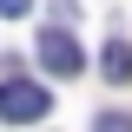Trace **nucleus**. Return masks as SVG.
<instances>
[{
	"mask_svg": "<svg viewBox=\"0 0 132 132\" xmlns=\"http://www.w3.org/2000/svg\"><path fill=\"white\" fill-rule=\"evenodd\" d=\"M99 73H106V86H132V40H126V33H119V40H106Z\"/></svg>",
	"mask_w": 132,
	"mask_h": 132,
	"instance_id": "obj_3",
	"label": "nucleus"
},
{
	"mask_svg": "<svg viewBox=\"0 0 132 132\" xmlns=\"http://www.w3.org/2000/svg\"><path fill=\"white\" fill-rule=\"evenodd\" d=\"M33 46H40V66H46L53 79H79V73H86V46H79L66 27H40Z\"/></svg>",
	"mask_w": 132,
	"mask_h": 132,
	"instance_id": "obj_1",
	"label": "nucleus"
},
{
	"mask_svg": "<svg viewBox=\"0 0 132 132\" xmlns=\"http://www.w3.org/2000/svg\"><path fill=\"white\" fill-rule=\"evenodd\" d=\"M46 112H53L46 86H33V79H7L0 86V119L7 126H27V119H46Z\"/></svg>",
	"mask_w": 132,
	"mask_h": 132,
	"instance_id": "obj_2",
	"label": "nucleus"
},
{
	"mask_svg": "<svg viewBox=\"0 0 132 132\" xmlns=\"http://www.w3.org/2000/svg\"><path fill=\"white\" fill-rule=\"evenodd\" d=\"M33 13V0H0V20H27Z\"/></svg>",
	"mask_w": 132,
	"mask_h": 132,
	"instance_id": "obj_4",
	"label": "nucleus"
}]
</instances>
